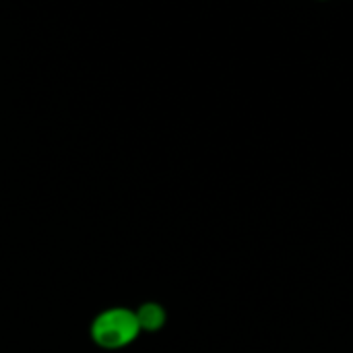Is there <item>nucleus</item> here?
<instances>
[{"label": "nucleus", "mask_w": 353, "mask_h": 353, "mask_svg": "<svg viewBox=\"0 0 353 353\" xmlns=\"http://www.w3.org/2000/svg\"><path fill=\"white\" fill-rule=\"evenodd\" d=\"M141 329L137 323L134 308L110 306L99 310L89 325V339L103 352H120L130 347L139 337Z\"/></svg>", "instance_id": "1"}, {"label": "nucleus", "mask_w": 353, "mask_h": 353, "mask_svg": "<svg viewBox=\"0 0 353 353\" xmlns=\"http://www.w3.org/2000/svg\"><path fill=\"white\" fill-rule=\"evenodd\" d=\"M134 314H137V323H139L141 333L155 335V333L163 331V327L168 325V310L163 304H159L155 300L139 304L134 308Z\"/></svg>", "instance_id": "2"}]
</instances>
